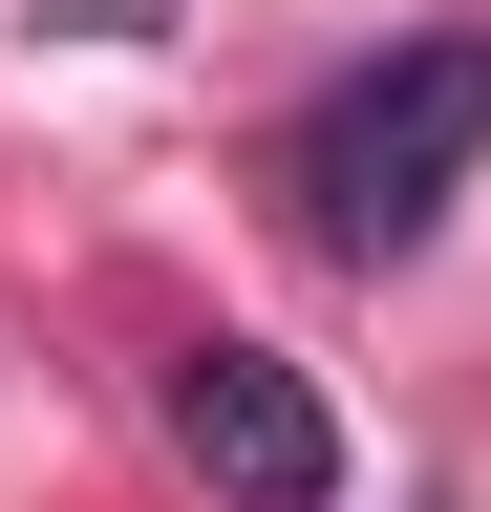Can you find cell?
I'll return each instance as SVG.
<instances>
[{"label": "cell", "instance_id": "obj_2", "mask_svg": "<svg viewBox=\"0 0 491 512\" xmlns=\"http://www.w3.org/2000/svg\"><path fill=\"white\" fill-rule=\"evenodd\" d=\"M171 448L214 512H342V427L278 342H171Z\"/></svg>", "mask_w": 491, "mask_h": 512}, {"label": "cell", "instance_id": "obj_1", "mask_svg": "<svg viewBox=\"0 0 491 512\" xmlns=\"http://www.w3.org/2000/svg\"><path fill=\"white\" fill-rule=\"evenodd\" d=\"M470 171H491V22H427L385 64H342L299 107V150H278V192H299L321 256H427Z\"/></svg>", "mask_w": 491, "mask_h": 512}]
</instances>
